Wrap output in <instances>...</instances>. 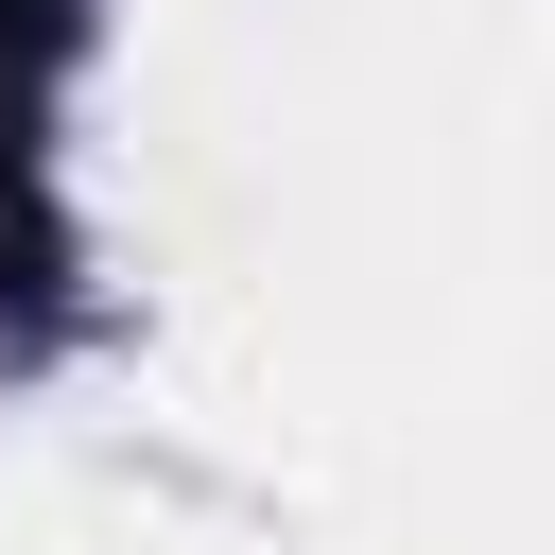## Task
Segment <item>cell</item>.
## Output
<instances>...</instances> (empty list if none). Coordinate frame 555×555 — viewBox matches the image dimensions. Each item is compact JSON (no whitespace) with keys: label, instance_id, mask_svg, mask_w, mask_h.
<instances>
[{"label":"cell","instance_id":"1","mask_svg":"<svg viewBox=\"0 0 555 555\" xmlns=\"http://www.w3.org/2000/svg\"><path fill=\"white\" fill-rule=\"evenodd\" d=\"M69 52H87V0H0V330H35L52 278H69V225H52V104H69Z\"/></svg>","mask_w":555,"mask_h":555}]
</instances>
